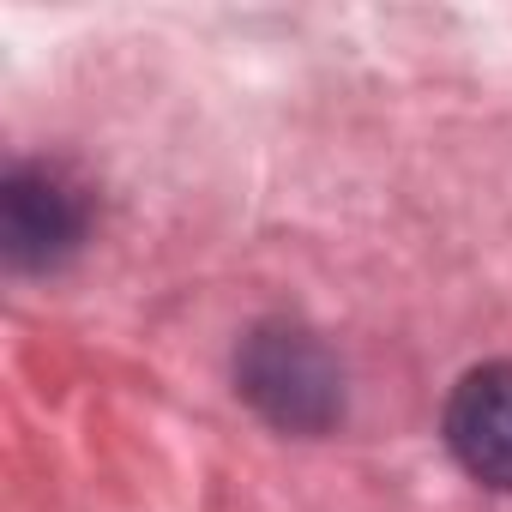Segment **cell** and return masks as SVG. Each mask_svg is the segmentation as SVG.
I'll use <instances>...</instances> for the list:
<instances>
[{
	"instance_id": "cell-1",
	"label": "cell",
	"mask_w": 512,
	"mask_h": 512,
	"mask_svg": "<svg viewBox=\"0 0 512 512\" xmlns=\"http://www.w3.org/2000/svg\"><path fill=\"white\" fill-rule=\"evenodd\" d=\"M235 386L284 434H326L344 416V368L302 326H253L235 350Z\"/></svg>"
},
{
	"instance_id": "cell-2",
	"label": "cell",
	"mask_w": 512,
	"mask_h": 512,
	"mask_svg": "<svg viewBox=\"0 0 512 512\" xmlns=\"http://www.w3.org/2000/svg\"><path fill=\"white\" fill-rule=\"evenodd\" d=\"M85 229H91V205L61 169L25 163L0 181V247L19 272L61 266L85 241Z\"/></svg>"
},
{
	"instance_id": "cell-3",
	"label": "cell",
	"mask_w": 512,
	"mask_h": 512,
	"mask_svg": "<svg viewBox=\"0 0 512 512\" xmlns=\"http://www.w3.org/2000/svg\"><path fill=\"white\" fill-rule=\"evenodd\" d=\"M446 446L482 488L512 494V362H482L452 386Z\"/></svg>"
}]
</instances>
